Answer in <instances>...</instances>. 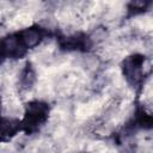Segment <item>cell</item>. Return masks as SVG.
<instances>
[{"instance_id": "6da1fadb", "label": "cell", "mask_w": 153, "mask_h": 153, "mask_svg": "<svg viewBox=\"0 0 153 153\" xmlns=\"http://www.w3.org/2000/svg\"><path fill=\"white\" fill-rule=\"evenodd\" d=\"M153 127V117L152 114L146 110L142 103L136 99L134 112L129 117V120L122 126V128L115 133L114 142L118 146H127L133 140L139 130H151Z\"/></svg>"}, {"instance_id": "7a4b0ae2", "label": "cell", "mask_w": 153, "mask_h": 153, "mask_svg": "<svg viewBox=\"0 0 153 153\" xmlns=\"http://www.w3.org/2000/svg\"><path fill=\"white\" fill-rule=\"evenodd\" d=\"M51 112V105L42 99H32L24 104V114L20 118L23 133L32 136L41 131L48 123Z\"/></svg>"}, {"instance_id": "3957f363", "label": "cell", "mask_w": 153, "mask_h": 153, "mask_svg": "<svg viewBox=\"0 0 153 153\" xmlns=\"http://www.w3.org/2000/svg\"><path fill=\"white\" fill-rule=\"evenodd\" d=\"M146 55L141 53H133L128 56H126L121 61V73L127 81V84L130 86V88L135 92L136 99H139L145 82L149 75V73H146L145 65H146Z\"/></svg>"}, {"instance_id": "277c9868", "label": "cell", "mask_w": 153, "mask_h": 153, "mask_svg": "<svg viewBox=\"0 0 153 153\" xmlns=\"http://www.w3.org/2000/svg\"><path fill=\"white\" fill-rule=\"evenodd\" d=\"M56 44L60 51L63 53H90L93 49L92 37L84 31H76L71 35H63L60 31L55 36Z\"/></svg>"}, {"instance_id": "5b68a950", "label": "cell", "mask_w": 153, "mask_h": 153, "mask_svg": "<svg viewBox=\"0 0 153 153\" xmlns=\"http://www.w3.org/2000/svg\"><path fill=\"white\" fill-rule=\"evenodd\" d=\"M24 45L27 50L35 49L38 45H41L45 39L55 38L57 31H53L49 27H45L41 24H31L26 27H23L20 30H17Z\"/></svg>"}, {"instance_id": "8992f818", "label": "cell", "mask_w": 153, "mask_h": 153, "mask_svg": "<svg viewBox=\"0 0 153 153\" xmlns=\"http://www.w3.org/2000/svg\"><path fill=\"white\" fill-rule=\"evenodd\" d=\"M1 38H2L4 49H5L7 60H20L27 55L29 50L24 45L18 31L7 33Z\"/></svg>"}, {"instance_id": "52a82bcc", "label": "cell", "mask_w": 153, "mask_h": 153, "mask_svg": "<svg viewBox=\"0 0 153 153\" xmlns=\"http://www.w3.org/2000/svg\"><path fill=\"white\" fill-rule=\"evenodd\" d=\"M19 133H23L20 118L0 116V143L12 141Z\"/></svg>"}, {"instance_id": "ba28073f", "label": "cell", "mask_w": 153, "mask_h": 153, "mask_svg": "<svg viewBox=\"0 0 153 153\" xmlns=\"http://www.w3.org/2000/svg\"><path fill=\"white\" fill-rule=\"evenodd\" d=\"M37 80V74L33 65L30 61H26L25 65L23 66L19 75H18V88L22 92L29 91L32 88Z\"/></svg>"}, {"instance_id": "9c48e42d", "label": "cell", "mask_w": 153, "mask_h": 153, "mask_svg": "<svg viewBox=\"0 0 153 153\" xmlns=\"http://www.w3.org/2000/svg\"><path fill=\"white\" fill-rule=\"evenodd\" d=\"M152 6V1L151 0H135V1H130L127 4V13H126V18L130 19L133 17L140 16L146 13L149 7Z\"/></svg>"}, {"instance_id": "30bf717a", "label": "cell", "mask_w": 153, "mask_h": 153, "mask_svg": "<svg viewBox=\"0 0 153 153\" xmlns=\"http://www.w3.org/2000/svg\"><path fill=\"white\" fill-rule=\"evenodd\" d=\"M7 57H6V54H5V49H4V43H2V38L0 37V66L4 65L6 62Z\"/></svg>"}, {"instance_id": "8fae6325", "label": "cell", "mask_w": 153, "mask_h": 153, "mask_svg": "<svg viewBox=\"0 0 153 153\" xmlns=\"http://www.w3.org/2000/svg\"><path fill=\"white\" fill-rule=\"evenodd\" d=\"M1 111H2V99H1V96H0V116H1Z\"/></svg>"}, {"instance_id": "7c38bea8", "label": "cell", "mask_w": 153, "mask_h": 153, "mask_svg": "<svg viewBox=\"0 0 153 153\" xmlns=\"http://www.w3.org/2000/svg\"><path fill=\"white\" fill-rule=\"evenodd\" d=\"M81 153H90V152H81Z\"/></svg>"}]
</instances>
